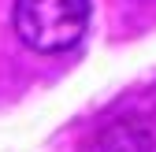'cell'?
Returning a JSON list of instances; mask_svg holds the SVG:
<instances>
[{
	"mask_svg": "<svg viewBox=\"0 0 156 152\" xmlns=\"http://www.w3.org/2000/svg\"><path fill=\"white\" fill-rule=\"evenodd\" d=\"M11 22L23 45L34 52L41 56L71 52L86 37L89 0H15Z\"/></svg>",
	"mask_w": 156,
	"mask_h": 152,
	"instance_id": "cell-1",
	"label": "cell"
},
{
	"mask_svg": "<svg viewBox=\"0 0 156 152\" xmlns=\"http://www.w3.org/2000/svg\"><path fill=\"white\" fill-rule=\"evenodd\" d=\"M93 152H156V137L149 134V126L119 119L108 130H101V137L93 141Z\"/></svg>",
	"mask_w": 156,
	"mask_h": 152,
	"instance_id": "cell-2",
	"label": "cell"
}]
</instances>
